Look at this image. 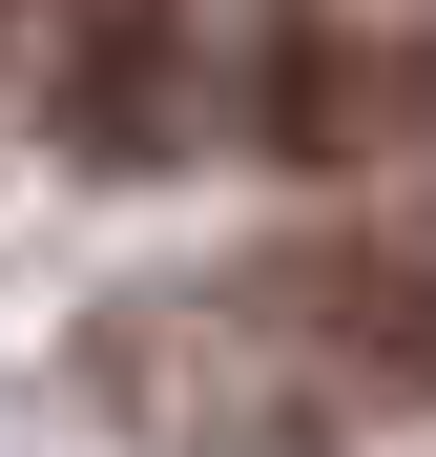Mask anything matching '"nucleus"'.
I'll use <instances>...</instances> for the list:
<instances>
[{
    "label": "nucleus",
    "instance_id": "f257e3e1",
    "mask_svg": "<svg viewBox=\"0 0 436 457\" xmlns=\"http://www.w3.org/2000/svg\"><path fill=\"white\" fill-rule=\"evenodd\" d=\"M84 374H104V416H125L145 457H333L312 374H291L250 312H187V291L104 312V333H84Z\"/></svg>",
    "mask_w": 436,
    "mask_h": 457
},
{
    "label": "nucleus",
    "instance_id": "f03ea898",
    "mask_svg": "<svg viewBox=\"0 0 436 457\" xmlns=\"http://www.w3.org/2000/svg\"><path fill=\"white\" fill-rule=\"evenodd\" d=\"M229 312L291 374H353V395H436V250L415 228H291V250L229 291Z\"/></svg>",
    "mask_w": 436,
    "mask_h": 457
},
{
    "label": "nucleus",
    "instance_id": "7ed1b4c3",
    "mask_svg": "<svg viewBox=\"0 0 436 457\" xmlns=\"http://www.w3.org/2000/svg\"><path fill=\"white\" fill-rule=\"evenodd\" d=\"M250 125L291 167H415L436 145V21H270L250 42Z\"/></svg>",
    "mask_w": 436,
    "mask_h": 457
},
{
    "label": "nucleus",
    "instance_id": "20e7f679",
    "mask_svg": "<svg viewBox=\"0 0 436 457\" xmlns=\"http://www.w3.org/2000/svg\"><path fill=\"white\" fill-rule=\"evenodd\" d=\"M208 62L167 0H104L84 42H42V125H62V167H187V125H208Z\"/></svg>",
    "mask_w": 436,
    "mask_h": 457
}]
</instances>
